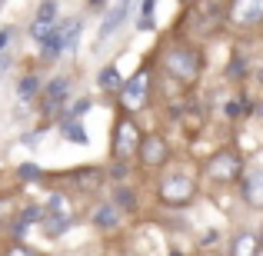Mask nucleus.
Here are the masks:
<instances>
[{
  "label": "nucleus",
  "mask_w": 263,
  "mask_h": 256,
  "mask_svg": "<svg viewBox=\"0 0 263 256\" xmlns=\"http://www.w3.org/2000/svg\"><path fill=\"white\" fill-rule=\"evenodd\" d=\"M240 173H243V160L233 150H220L206 163V176L217 180V183H233V180H240Z\"/></svg>",
  "instance_id": "f03ea898"
},
{
  "label": "nucleus",
  "mask_w": 263,
  "mask_h": 256,
  "mask_svg": "<svg viewBox=\"0 0 263 256\" xmlns=\"http://www.w3.org/2000/svg\"><path fill=\"white\" fill-rule=\"evenodd\" d=\"M134 153H140V130L134 120H117L114 130V156L117 160H130Z\"/></svg>",
  "instance_id": "20e7f679"
},
{
  "label": "nucleus",
  "mask_w": 263,
  "mask_h": 256,
  "mask_svg": "<svg viewBox=\"0 0 263 256\" xmlns=\"http://www.w3.org/2000/svg\"><path fill=\"white\" fill-rule=\"evenodd\" d=\"M10 37H13V33H10V27H4V30H0V53L7 50V44H10Z\"/></svg>",
  "instance_id": "b1692460"
},
{
  "label": "nucleus",
  "mask_w": 263,
  "mask_h": 256,
  "mask_svg": "<svg viewBox=\"0 0 263 256\" xmlns=\"http://www.w3.org/2000/svg\"><path fill=\"white\" fill-rule=\"evenodd\" d=\"M90 4H103V0H90Z\"/></svg>",
  "instance_id": "bb28decb"
},
{
  "label": "nucleus",
  "mask_w": 263,
  "mask_h": 256,
  "mask_svg": "<svg viewBox=\"0 0 263 256\" xmlns=\"http://www.w3.org/2000/svg\"><path fill=\"white\" fill-rule=\"evenodd\" d=\"M257 116H260V120H263V103H260V107H257Z\"/></svg>",
  "instance_id": "a878e982"
},
{
  "label": "nucleus",
  "mask_w": 263,
  "mask_h": 256,
  "mask_svg": "<svg viewBox=\"0 0 263 256\" xmlns=\"http://www.w3.org/2000/svg\"><path fill=\"white\" fill-rule=\"evenodd\" d=\"M160 200L167 206H183L193 200V180L186 173H167L160 180Z\"/></svg>",
  "instance_id": "7ed1b4c3"
},
{
  "label": "nucleus",
  "mask_w": 263,
  "mask_h": 256,
  "mask_svg": "<svg viewBox=\"0 0 263 256\" xmlns=\"http://www.w3.org/2000/svg\"><path fill=\"white\" fill-rule=\"evenodd\" d=\"M67 226H70V216H47L44 220V233L47 237H64Z\"/></svg>",
  "instance_id": "f3484780"
},
{
  "label": "nucleus",
  "mask_w": 263,
  "mask_h": 256,
  "mask_svg": "<svg viewBox=\"0 0 263 256\" xmlns=\"http://www.w3.org/2000/svg\"><path fill=\"white\" fill-rule=\"evenodd\" d=\"M130 10H134V0H117L114 7L107 10V17L100 20V30H97V40H107V37H114L117 30H120L123 24H127V17H130Z\"/></svg>",
  "instance_id": "0eeeda50"
},
{
  "label": "nucleus",
  "mask_w": 263,
  "mask_h": 256,
  "mask_svg": "<svg viewBox=\"0 0 263 256\" xmlns=\"http://www.w3.org/2000/svg\"><path fill=\"white\" fill-rule=\"evenodd\" d=\"M114 203L120 206V210H134V206H137V193L127 190V186H120V190L114 193Z\"/></svg>",
  "instance_id": "6ab92c4d"
},
{
  "label": "nucleus",
  "mask_w": 263,
  "mask_h": 256,
  "mask_svg": "<svg viewBox=\"0 0 263 256\" xmlns=\"http://www.w3.org/2000/svg\"><path fill=\"white\" fill-rule=\"evenodd\" d=\"M10 64H13V57H10V53L4 50V53H0V77L7 73V67H10Z\"/></svg>",
  "instance_id": "393cba45"
},
{
  "label": "nucleus",
  "mask_w": 263,
  "mask_h": 256,
  "mask_svg": "<svg viewBox=\"0 0 263 256\" xmlns=\"http://www.w3.org/2000/svg\"><path fill=\"white\" fill-rule=\"evenodd\" d=\"M257 250H260V240L250 230H240L230 243V256H257Z\"/></svg>",
  "instance_id": "f8f14e48"
},
{
  "label": "nucleus",
  "mask_w": 263,
  "mask_h": 256,
  "mask_svg": "<svg viewBox=\"0 0 263 256\" xmlns=\"http://www.w3.org/2000/svg\"><path fill=\"white\" fill-rule=\"evenodd\" d=\"M154 27V0H143V17H140V30Z\"/></svg>",
  "instance_id": "412c9836"
},
{
  "label": "nucleus",
  "mask_w": 263,
  "mask_h": 256,
  "mask_svg": "<svg viewBox=\"0 0 263 256\" xmlns=\"http://www.w3.org/2000/svg\"><path fill=\"white\" fill-rule=\"evenodd\" d=\"M44 213H47V216H70V210H67V196H60V193H57V196H50Z\"/></svg>",
  "instance_id": "a211bd4d"
},
{
  "label": "nucleus",
  "mask_w": 263,
  "mask_h": 256,
  "mask_svg": "<svg viewBox=\"0 0 263 256\" xmlns=\"http://www.w3.org/2000/svg\"><path fill=\"white\" fill-rule=\"evenodd\" d=\"M57 27V0H44L33 13V24H30V37L33 40H44L47 33H53Z\"/></svg>",
  "instance_id": "6e6552de"
},
{
  "label": "nucleus",
  "mask_w": 263,
  "mask_h": 256,
  "mask_svg": "<svg viewBox=\"0 0 263 256\" xmlns=\"http://www.w3.org/2000/svg\"><path fill=\"white\" fill-rule=\"evenodd\" d=\"M37 90H40V80H37V77H24V80L17 84V100H20V103H30L33 96H37Z\"/></svg>",
  "instance_id": "dca6fc26"
},
{
  "label": "nucleus",
  "mask_w": 263,
  "mask_h": 256,
  "mask_svg": "<svg viewBox=\"0 0 263 256\" xmlns=\"http://www.w3.org/2000/svg\"><path fill=\"white\" fill-rule=\"evenodd\" d=\"M227 17L237 27H257L263 24V0H230Z\"/></svg>",
  "instance_id": "39448f33"
},
{
  "label": "nucleus",
  "mask_w": 263,
  "mask_h": 256,
  "mask_svg": "<svg viewBox=\"0 0 263 256\" xmlns=\"http://www.w3.org/2000/svg\"><path fill=\"white\" fill-rule=\"evenodd\" d=\"M60 130H64L67 140H73V143H87V130L77 123V116H67V120L60 123Z\"/></svg>",
  "instance_id": "2eb2a0df"
},
{
  "label": "nucleus",
  "mask_w": 263,
  "mask_h": 256,
  "mask_svg": "<svg viewBox=\"0 0 263 256\" xmlns=\"http://www.w3.org/2000/svg\"><path fill=\"white\" fill-rule=\"evenodd\" d=\"M4 256H37V253H33L30 246H24V243H13V246H10V250H7Z\"/></svg>",
  "instance_id": "4be33fe9"
},
{
  "label": "nucleus",
  "mask_w": 263,
  "mask_h": 256,
  "mask_svg": "<svg viewBox=\"0 0 263 256\" xmlns=\"http://www.w3.org/2000/svg\"><path fill=\"white\" fill-rule=\"evenodd\" d=\"M87 110H90V100H80V103H73L70 116H80V113H87Z\"/></svg>",
  "instance_id": "5701e85b"
},
{
  "label": "nucleus",
  "mask_w": 263,
  "mask_h": 256,
  "mask_svg": "<svg viewBox=\"0 0 263 256\" xmlns=\"http://www.w3.org/2000/svg\"><path fill=\"white\" fill-rule=\"evenodd\" d=\"M147 90H150V73L147 70H137L134 77L123 84V90H120V100H123V107L127 110H140L143 103H147Z\"/></svg>",
  "instance_id": "423d86ee"
},
{
  "label": "nucleus",
  "mask_w": 263,
  "mask_h": 256,
  "mask_svg": "<svg viewBox=\"0 0 263 256\" xmlns=\"http://www.w3.org/2000/svg\"><path fill=\"white\" fill-rule=\"evenodd\" d=\"M67 93H70V80L67 77L50 80V87H47V93H44V110L47 113H57V110L67 103Z\"/></svg>",
  "instance_id": "9d476101"
},
{
  "label": "nucleus",
  "mask_w": 263,
  "mask_h": 256,
  "mask_svg": "<svg viewBox=\"0 0 263 256\" xmlns=\"http://www.w3.org/2000/svg\"><path fill=\"white\" fill-rule=\"evenodd\" d=\"M163 70L170 73L174 80L180 84H193V80L200 77V70H203V60H200V53L193 50V47H170L167 53H163Z\"/></svg>",
  "instance_id": "f257e3e1"
},
{
  "label": "nucleus",
  "mask_w": 263,
  "mask_h": 256,
  "mask_svg": "<svg viewBox=\"0 0 263 256\" xmlns=\"http://www.w3.org/2000/svg\"><path fill=\"white\" fill-rule=\"evenodd\" d=\"M167 160V140H160V136H143L140 140V163L143 167H160V163Z\"/></svg>",
  "instance_id": "1a4fd4ad"
},
{
  "label": "nucleus",
  "mask_w": 263,
  "mask_h": 256,
  "mask_svg": "<svg viewBox=\"0 0 263 256\" xmlns=\"http://www.w3.org/2000/svg\"><path fill=\"white\" fill-rule=\"evenodd\" d=\"M174 256H180V253H174Z\"/></svg>",
  "instance_id": "cd10ccee"
},
{
  "label": "nucleus",
  "mask_w": 263,
  "mask_h": 256,
  "mask_svg": "<svg viewBox=\"0 0 263 256\" xmlns=\"http://www.w3.org/2000/svg\"><path fill=\"white\" fill-rule=\"evenodd\" d=\"M117 223H120V210H117V203L97 206V213H93V226H97V230H114Z\"/></svg>",
  "instance_id": "ddd939ff"
},
{
  "label": "nucleus",
  "mask_w": 263,
  "mask_h": 256,
  "mask_svg": "<svg viewBox=\"0 0 263 256\" xmlns=\"http://www.w3.org/2000/svg\"><path fill=\"white\" fill-rule=\"evenodd\" d=\"M97 84H100V90H123L117 64H107V67H103V70H100V77H97Z\"/></svg>",
  "instance_id": "4468645a"
},
{
  "label": "nucleus",
  "mask_w": 263,
  "mask_h": 256,
  "mask_svg": "<svg viewBox=\"0 0 263 256\" xmlns=\"http://www.w3.org/2000/svg\"><path fill=\"white\" fill-rule=\"evenodd\" d=\"M243 200L253 206V210H263V167L250 170L243 176Z\"/></svg>",
  "instance_id": "9b49d317"
},
{
  "label": "nucleus",
  "mask_w": 263,
  "mask_h": 256,
  "mask_svg": "<svg viewBox=\"0 0 263 256\" xmlns=\"http://www.w3.org/2000/svg\"><path fill=\"white\" fill-rule=\"evenodd\" d=\"M17 176L24 180V183H33V180H40V167H37V163H20Z\"/></svg>",
  "instance_id": "aec40b11"
}]
</instances>
